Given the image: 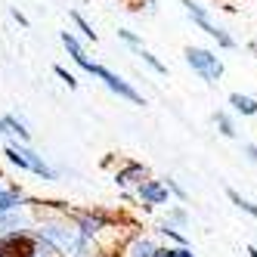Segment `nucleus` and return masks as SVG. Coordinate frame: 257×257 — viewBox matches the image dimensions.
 <instances>
[{
    "instance_id": "1",
    "label": "nucleus",
    "mask_w": 257,
    "mask_h": 257,
    "mask_svg": "<svg viewBox=\"0 0 257 257\" xmlns=\"http://www.w3.org/2000/svg\"><path fill=\"white\" fill-rule=\"evenodd\" d=\"M65 220L78 229L81 238H87L93 248L102 245V238L108 232H118L121 229V214H112V211H102V208H68L65 211Z\"/></svg>"
},
{
    "instance_id": "24",
    "label": "nucleus",
    "mask_w": 257,
    "mask_h": 257,
    "mask_svg": "<svg viewBox=\"0 0 257 257\" xmlns=\"http://www.w3.org/2000/svg\"><path fill=\"white\" fill-rule=\"evenodd\" d=\"M10 16H13V19L19 22L22 28H28V19H25V13H19V10H10Z\"/></svg>"
},
{
    "instance_id": "10",
    "label": "nucleus",
    "mask_w": 257,
    "mask_h": 257,
    "mask_svg": "<svg viewBox=\"0 0 257 257\" xmlns=\"http://www.w3.org/2000/svg\"><path fill=\"white\" fill-rule=\"evenodd\" d=\"M0 137H13V143H31V131L19 115H4L0 118Z\"/></svg>"
},
{
    "instance_id": "8",
    "label": "nucleus",
    "mask_w": 257,
    "mask_h": 257,
    "mask_svg": "<svg viewBox=\"0 0 257 257\" xmlns=\"http://www.w3.org/2000/svg\"><path fill=\"white\" fill-rule=\"evenodd\" d=\"M112 180H115V186H118V189H131V186L137 189L143 180H149V168H146L143 161H124L121 168L115 171Z\"/></svg>"
},
{
    "instance_id": "3",
    "label": "nucleus",
    "mask_w": 257,
    "mask_h": 257,
    "mask_svg": "<svg viewBox=\"0 0 257 257\" xmlns=\"http://www.w3.org/2000/svg\"><path fill=\"white\" fill-rule=\"evenodd\" d=\"M183 56H186V65L208 87H217L220 81H223L226 65H223V59H220L214 50H208V47H186V50H183Z\"/></svg>"
},
{
    "instance_id": "14",
    "label": "nucleus",
    "mask_w": 257,
    "mask_h": 257,
    "mask_svg": "<svg viewBox=\"0 0 257 257\" xmlns=\"http://www.w3.org/2000/svg\"><path fill=\"white\" fill-rule=\"evenodd\" d=\"M226 198H229V201H232V205H235L238 211H242V214H248L251 220H257V205H254L251 198H245L238 189H226Z\"/></svg>"
},
{
    "instance_id": "6",
    "label": "nucleus",
    "mask_w": 257,
    "mask_h": 257,
    "mask_svg": "<svg viewBox=\"0 0 257 257\" xmlns=\"http://www.w3.org/2000/svg\"><path fill=\"white\" fill-rule=\"evenodd\" d=\"M38 248V235L31 229L0 232V257H31Z\"/></svg>"
},
{
    "instance_id": "7",
    "label": "nucleus",
    "mask_w": 257,
    "mask_h": 257,
    "mask_svg": "<svg viewBox=\"0 0 257 257\" xmlns=\"http://www.w3.org/2000/svg\"><path fill=\"white\" fill-rule=\"evenodd\" d=\"M137 201L143 205V211H152V208H161V205H171V192L164 186V180H143L137 186Z\"/></svg>"
},
{
    "instance_id": "13",
    "label": "nucleus",
    "mask_w": 257,
    "mask_h": 257,
    "mask_svg": "<svg viewBox=\"0 0 257 257\" xmlns=\"http://www.w3.org/2000/svg\"><path fill=\"white\" fill-rule=\"evenodd\" d=\"M214 127H217V134L226 137V140H235L238 137V127H235V121H232L229 112H217L214 115Z\"/></svg>"
},
{
    "instance_id": "4",
    "label": "nucleus",
    "mask_w": 257,
    "mask_h": 257,
    "mask_svg": "<svg viewBox=\"0 0 257 257\" xmlns=\"http://www.w3.org/2000/svg\"><path fill=\"white\" fill-rule=\"evenodd\" d=\"M180 7L186 10V16L192 19V25H195V28H201V31L208 34V38H214V41H217V47H220V50H235V38H232L226 28H220V25L211 19L208 7H201L198 0H180Z\"/></svg>"
},
{
    "instance_id": "18",
    "label": "nucleus",
    "mask_w": 257,
    "mask_h": 257,
    "mask_svg": "<svg viewBox=\"0 0 257 257\" xmlns=\"http://www.w3.org/2000/svg\"><path fill=\"white\" fill-rule=\"evenodd\" d=\"M68 19H71V22H75V25H78V31L84 34V38H87L90 44H96V31H93V25H90V22L84 19V16H81L78 10H71V13H68Z\"/></svg>"
},
{
    "instance_id": "22",
    "label": "nucleus",
    "mask_w": 257,
    "mask_h": 257,
    "mask_svg": "<svg viewBox=\"0 0 257 257\" xmlns=\"http://www.w3.org/2000/svg\"><path fill=\"white\" fill-rule=\"evenodd\" d=\"M53 71H56V78H62V81L68 84V90H78V78L71 75V71H68L65 65H53Z\"/></svg>"
},
{
    "instance_id": "20",
    "label": "nucleus",
    "mask_w": 257,
    "mask_h": 257,
    "mask_svg": "<svg viewBox=\"0 0 257 257\" xmlns=\"http://www.w3.org/2000/svg\"><path fill=\"white\" fill-rule=\"evenodd\" d=\"M164 186H168V192H171V198H177V201H183L186 205L189 201V192L180 186V180H174V177H164Z\"/></svg>"
},
{
    "instance_id": "27",
    "label": "nucleus",
    "mask_w": 257,
    "mask_h": 257,
    "mask_svg": "<svg viewBox=\"0 0 257 257\" xmlns=\"http://www.w3.org/2000/svg\"><path fill=\"white\" fill-rule=\"evenodd\" d=\"M248 50H251V53H254V56H257V38H254V41L248 44Z\"/></svg>"
},
{
    "instance_id": "2",
    "label": "nucleus",
    "mask_w": 257,
    "mask_h": 257,
    "mask_svg": "<svg viewBox=\"0 0 257 257\" xmlns=\"http://www.w3.org/2000/svg\"><path fill=\"white\" fill-rule=\"evenodd\" d=\"M4 155H7V161L16 164L19 171H28V174L41 177V180H47V183H56V180H59V171L50 168L47 158H44L41 152H34L31 146H25V143H10L7 149H4Z\"/></svg>"
},
{
    "instance_id": "5",
    "label": "nucleus",
    "mask_w": 257,
    "mask_h": 257,
    "mask_svg": "<svg viewBox=\"0 0 257 257\" xmlns=\"http://www.w3.org/2000/svg\"><path fill=\"white\" fill-rule=\"evenodd\" d=\"M87 75H93V78H99L112 93L118 96V99H127V102H134V105H146V96L140 93V90L131 84V81H124L121 75H115V71H108V68H102L99 62H93L87 68Z\"/></svg>"
},
{
    "instance_id": "28",
    "label": "nucleus",
    "mask_w": 257,
    "mask_h": 257,
    "mask_svg": "<svg viewBox=\"0 0 257 257\" xmlns=\"http://www.w3.org/2000/svg\"><path fill=\"white\" fill-rule=\"evenodd\" d=\"M127 4H131V7H134V4H137V0H127Z\"/></svg>"
},
{
    "instance_id": "19",
    "label": "nucleus",
    "mask_w": 257,
    "mask_h": 257,
    "mask_svg": "<svg viewBox=\"0 0 257 257\" xmlns=\"http://www.w3.org/2000/svg\"><path fill=\"white\" fill-rule=\"evenodd\" d=\"M137 56H140V59H143L146 65H149V68L155 71V75H168V65H164V62H161V59L155 56V53H149L146 47H140V50H137Z\"/></svg>"
},
{
    "instance_id": "11",
    "label": "nucleus",
    "mask_w": 257,
    "mask_h": 257,
    "mask_svg": "<svg viewBox=\"0 0 257 257\" xmlns=\"http://www.w3.org/2000/svg\"><path fill=\"white\" fill-rule=\"evenodd\" d=\"M59 41H62V47L68 50V56L75 59V65H78L81 71H87L90 65H93V59L87 56V50H84V44H81V41H78V38H75V34H71V31H62V34H59Z\"/></svg>"
},
{
    "instance_id": "23",
    "label": "nucleus",
    "mask_w": 257,
    "mask_h": 257,
    "mask_svg": "<svg viewBox=\"0 0 257 257\" xmlns=\"http://www.w3.org/2000/svg\"><path fill=\"white\" fill-rule=\"evenodd\" d=\"M242 152L248 155V161H254V164H257V143H245V146H242Z\"/></svg>"
},
{
    "instance_id": "15",
    "label": "nucleus",
    "mask_w": 257,
    "mask_h": 257,
    "mask_svg": "<svg viewBox=\"0 0 257 257\" xmlns=\"http://www.w3.org/2000/svg\"><path fill=\"white\" fill-rule=\"evenodd\" d=\"M155 232L161 235V238H168V245H189V238H186V232H180L177 226H171V223H161L155 226Z\"/></svg>"
},
{
    "instance_id": "9",
    "label": "nucleus",
    "mask_w": 257,
    "mask_h": 257,
    "mask_svg": "<svg viewBox=\"0 0 257 257\" xmlns=\"http://www.w3.org/2000/svg\"><path fill=\"white\" fill-rule=\"evenodd\" d=\"M155 242H152V235H143V232H131L121 242V248H118V254L121 257H152L155 254Z\"/></svg>"
},
{
    "instance_id": "21",
    "label": "nucleus",
    "mask_w": 257,
    "mask_h": 257,
    "mask_svg": "<svg viewBox=\"0 0 257 257\" xmlns=\"http://www.w3.org/2000/svg\"><path fill=\"white\" fill-rule=\"evenodd\" d=\"M118 38H121L127 47H134V50H140V47H143V38H140L137 31H131V28H118Z\"/></svg>"
},
{
    "instance_id": "29",
    "label": "nucleus",
    "mask_w": 257,
    "mask_h": 257,
    "mask_svg": "<svg viewBox=\"0 0 257 257\" xmlns=\"http://www.w3.org/2000/svg\"><path fill=\"white\" fill-rule=\"evenodd\" d=\"M0 180H4V177H0ZM0 186H4V183H0Z\"/></svg>"
},
{
    "instance_id": "25",
    "label": "nucleus",
    "mask_w": 257,
    "mask_h": 257,
    "mask_svg": "<svg viewBox=\"0 0 257 257\" xmlns=\"http://www.w3.org/2000/svg\"><path fill=\"white\" fill-rule=\"evenodd\" d=\"M93 257H121L118 251H93Z\"/></svg>"
},
{
    "instance_id": "16",
    "label": "nucleus",
    "mask_w": 257,
    "mask_h": 257,
    "mask_svg": "<svg viewBox=\"0 0 257 257\" xmlns=\"http://www.w3.org/2000/svg\"><path fill=\"white\" fill-rule=\"evenodd\" d=\"M164 223H171L177 229H186L189 226V211L183 208V205H171L168 208V217H164Z\"/></svg>"
},
{
    "instance_id": "26",
    "label": "nucleus",
    "mask_w": 257,
    "mask_h": 257,
    "mask_svg": "<svg viewBox=\"0 0 257 257\" xmlns=\"http://www.w3.org/2000/svg\"><path fill=\"white\" fill-rule=\"evenodd\" d=\"M245 254H248V257H257V248H254V245H248V248H245Z\"/></svg>"
},
{
    "instance_id": "12",
    "label": "nucleus",
    "mask_w": 257,
    "mask_h": 257,
    "mask_svg": "<svg viewBox=\"0 0 257 257\" xmlns=\"http://www.w3.org/2000/svg\"><path fill=\"white\" fill-rule=\"evenodd\" d=\"M229 108L235 115H242V118H254L257 115V99L254 96H248V93H229Z\"/></svg>"
},
{
    "instance_id": "17",
    "label": "nucleus",
    "mask_w": 257,
    "mask_h": 257,
    "mask_svg": "<svg viewBox=\"0 0 257 257\" xmlns=\"http://www.w3.org/2000/svg\"><path fill=\"white\" fill-rule=\"evenodd\" d=\"M152 257H195L189 245H158Z\"/></svg>"
}]
</instances>
